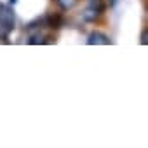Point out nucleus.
I'll return each instance as SVG.
<instances>
[{"label": "nucleus", "mask_w": 148, "mask_h": 148, "mask_svg": "<svg viewBox=\"0 0 148 148\" xmlns=\"http://www.w3.org/2000/svg\"><path fill=\"white\" fill-rule=\"evenodd\" d=\"M14 11L5 5V4H0V40H5L11 32L14 30Z\"/></svg>", "instance_id": "1"}, {"label": "nucleus", "mask_w": 148, "mask_h": 148, "mask_svg": "<svg viewBox=\"0 0 148 148\" xmlns=\"http://www.w3.org/2000/svg\"><path fill=\"white\" fill-rule=\"evenodd\" d=\"M87 44L89 45H110L112 40L108 35L101 33V32H92L89 37H87Z\"/></svg>", "instance_id": "3"}, {"label": "nucleus", "mask_w": 148, "mask_h": 148, "mask_svg": "<svg viewBox=\"0 0 148 148\" xmlns=\"http://www.w3.org/2000/svg\"><path fill=\"white\" fill-rule=\"evenodd\" d=\"M115 2H117V0H110V4H112V5H115Z\"/></svg>", "instance_id": "7"}, {"label": "nucleus", "mask_w": 148, "mask_h": 148, "mask_svg": "<svg viewBox=\"0 0 148 148\" xmlns=\"http://www.w3.org/2000/svg\"><path fill=\"white\" fill-rule=\"evenodd\" d=\"M89 5L84 12V19L86 21H94L103 11H105V4H103V0H87Z\"/></svg>", "instance_id": "2"}, {"label": "nucleus", "mask_w": 148, "mask_h": 148, "mask_svg": "<svg viewBox=\"0 0 148 148\" xmlns=\"http://www.w3.org/2000/svg\"><path fill=\"white\" fill-rule=\"evenodd\" d=\"M141 44L146 45V32H143V35H141Z\"/></svg>", "instance_id": "5"}, {"label": "nucleus", "mask_w": 148, "mask_h": 148, "mask_svg": "<svg viewBox=\"0 0 148 148\" xmlns=\"http://www.w3.org/2000/svg\"><path fill=\"white\" fill-rule=\"evenodd\" d=\"M58 2V5L61 7V9H64V11H68V9H71L73 5H75L79 0H56Z\"/></svg>", "instance_id": "4"}, {"label": "nucleus", "mask_w": 148, "mask_h": 148, "mask_svg": "<svg viewBox=\"0 0 148 148\" xmlns=\"http://www.w3.org/2000/svg\"><path fill=\"white\" fill-rule=\"evenodd\" d=\"M16 2H18V0H9V4H11V5H14Z\"/></svg>", "instance_id": "6"}]
</instances>
